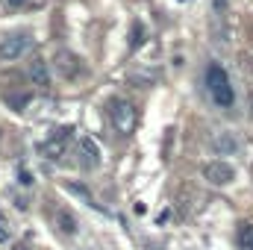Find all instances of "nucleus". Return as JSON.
I'll use <instances>...</instances> for the list:
<instances>
[{"instance_id":"obj_1","label":"nucleus","mask_w":253,"mask_h":250,"mask_svg":"<svg viewBox=\"0 0 253 250\" xmlns=\"http://www.w3.org/2000/svg\"><path fill=\"white\" fill-rule=\"evenodd\" d=\"M206 88H209V94L218 106H233L236 94H233V85H230V74L218 62H212L206 68Z\"/></svg>"},{"instance_id":"obj_2","label":"nucleus","mask_w":253,"mask_h":250,"mask_svg":"<svg viewBox=\"0 0 253 250\" xmlns=\"http://www.w3.org/2000/svg\"><path fill=\"white\" fill-rule=\"evenodd\" d=\"M109 118H112V124L118 132H132V126H135V109H132V103H126V100H112L109 103Z\"/></svg>"},{"instance_id":"obj_3","label":"nucleus","mask_w":253,"mask_h":250,"mask_svg":"<svg viewBox=\"0 0 253 250\" xmlns=\"http://www.w3.org/2000/svg\"><path fill=\"white\" fill-rule=\"evenodd\" d=\"M27 47H30V36H24V33H15V36L0 39V62H12V59H18Z\"/></svg>"},{"instance_id":"obj_4","label":"nucleus","mask_w":253,"mask_h":250,"mask_svg":"<svg viewBox=\"0 0 253 250\" xmlns=\"http://www.w3.org/2000/svg\"><path fill=\"white\" fill-rule=\"evenodd\" d=\"M203 177L212 183V186H230L233 180H236V168L230 165V162H209L206 168H203Z\"/></svg>"},{"instance_id":"obj_5","label":"nucleus","mask_w":253,"mask_h":250,"mask_svg":"<svg viewBox=\"0 0 253 250\" xmlns=\"http://www.w3.org/2000/svg\"><path fill=\"white\" fill-rule=\"evenodd\" d=\"M56 71L62 77H68V80H74L77 74H83V65H80V59L71 50H56Z\"/></svg>"},{"instance_id":"obj_6","label":"nucleus","mask_w":253,"mask_h":250,"mask_svg":"<svg viewBox=\"0 0 253 250\" xmlns=\"http://www.w3.org/2000/svg\"><path fill=\"white\" fill-rule=\"evenodd\" d=\"M239 138H236V132H221V135H215L212 138V150L215 153H221V156H233V153H239Z\"/></svg>"},{"instance_id":"obj_7","label":"nucleus","mask_w":253,"mask_h":250,"mask_svg":"<svg viewBox=\"0 0 253 250\" xmlns=\"http://www.w3.org/2000/svg\"><path fill=\"white\" fill-rule=\"evenodd\" d=\"M30 80H33V85H39L42 91L50 88V71H47L44 59H33V62H30Z\"/></svg>"},{"instance_id":"obj_8","label":"nucleus","mask_w":253,"mask_h":250,"mask_svg":"<svg viewBox=\"0 0 253 250\" xmlns=\"http://www.w3.org/2000/svg\"><path fill=\"white\" fill-rule=\"evenodd\" d=\"M56 227H59L62 233H68V236H74L80 224H77L74 212H68V209H56Z\"/></svg>"},{"instance_id":"obj_9","label":"nucleus","mask_w":253,"mask_h":250,"mask_svg":"<svg viewBox=\"0 0 253 250\" xmlns=\"http://www.w3.org/2000/svg\"><path fill=\"white\" fill-rule=\"evenodd\" d=\"M80 147H83V153H85V162H88V165H97L100 150H97V144H94L88 135H80Z\"/></svg>"},{"instance_id":"obj_10","label":"nucleus","mask_w":253,"mask_h":250,"mask_svg":"<svg viewBox=\"0 0 253 250\" xmlns=\"http://www.w3.org/2000/svg\"><path fill=\"white\" fill-rule=\"evenodd\" d=\"M239 250H253V224L239 227Z\"/></svg>"},{"instance_id":"obj_11","label":"nucleus","mask_w":253,"mask_h":250,"mask_svg":"<svg viewBox=\"0 0 253 250\" xmlns=\"http://www.w3.org/2000/svg\"><path fill=\"white\" fill-rule=\"evenodd\" d=\"M65 188H68V191H74V194H80V197H85V203H91L94 209H100V203H94V197L88 194V188L83 186V183H65Z\"/></svg>"},{"instance_id":"obj_12","label":"nucleus","mask_w":253,"mask_h":250,"mask_svg":"<svg viewBox=\"0 0 253 250\" xmlns=\"http://www.w3.org/2000/svg\"><path fill=\"white\" fill-rule=\"evenodd\" d=\"M141 42H144V27L132 24V47H141Z\"/></svg>"},{"instance_id":"obj_13","label":"nucleus","mask_w":253,"mask_h":250,"mask_svg":"<svg viewBox=\"0 0 253 250\" xmlns=\"http://www.w3.org/2000/svg\"><path fill=\"white\" fill-rule=\"evenodd\" d=\"M0 242H3V245H6V242H9V230H6V227H3V224H0Z\"/></svg>"},{"instance_id":"obj_14","label":"nucleus","mask_w":253,"mask_h":250,"mask_svg":"<svg viewBox=\"0 0 253 250\" xmlns=\"http://www.w3.org/2000/svg\"><path fill=\"white\" fill-rule=\"evenodd\" d=\"M21 183H24V186H30V183H33V177H30L27 171H21Z\"/></svg>"},{"instance_id":"obj_15","label":"nucleus","mask_w":253,"mask_h":250,"mask_svg":"<svg viewBox=\"0 0 253 250\" xmlns=\"http://www.w3.org/2000/svg\"><path fill=\"white\" fill-rule=\"evenodd\" d=\"M21 3H27V0H6V6H12V9H15V6H21Z\"/></svg>"}]
</instances>
